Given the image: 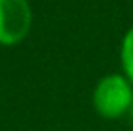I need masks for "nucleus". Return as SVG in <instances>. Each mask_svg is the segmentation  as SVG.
<instances>
[{
  "label": "nucleus",
  "instance_id": "4",
  "mask_svg": "<svg viewBox=\"0 0 133 131\" xmlns=\"http://www.w3.org/2000/svg\"><path fill=\"white\" fill-rule=\"evenodd\" d=\"M127 116H129V120L133 121V100H131V106H129V110H127Z\"/></svg>",
  "mask_w": 133,
  "mask_h": 131
},
{
  "label": "nucleus",
  "instance_id": "2",
  "mask_svg": "<svg viewBox=\"0 0 133 131\" xmlns=\"http://www.w3.org/2000/svg\"><path fill=\"white\" fill-rule=\"evenodd\" d=\"M33 13L27 0H0V44L14 46L31 29Z\"/></svg>",
  "mask_w": 133,
  "mask_h": 131
},
{
  "label": "nucleus",
  "instance_id": "1",
  "mask_svg": "<svg viewBox=\"0 0 133 131\" xmlns=\"http://www.w3.org/2000/svg\"><path fill=\"white\" fill-rule=\"evenodd\" d=\"M133 100V85L125 75L110 73L97 83L93 93L95 110L106 120H116L127 116V110Z\"/></svg>",
  "mask_w": 133,
  "mask_h": 131
},
{
  "label": "nucleus",
  "instance_id": "3",
  "mask_svg": "<svg viewBox=\"0 0 133 131\" xmlns=\"http://www.w3.org/2000/svg\"><path fill=\"white\" fill-rule=\"evenodd\" d=\"M120 60H122V70L127 81L133 85V27L125 31L120 48Z\"/></svg>",
  "mask_w": 133,
  "mask_h": 131
}]
</instances>
